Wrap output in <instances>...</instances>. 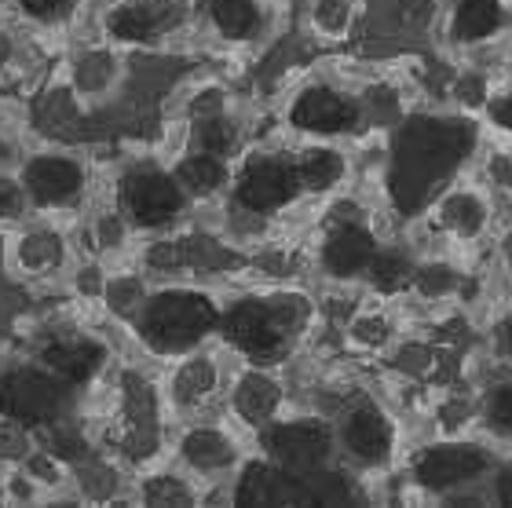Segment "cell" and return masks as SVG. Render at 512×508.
Segmentation results:
<instances>
[{
	"label": "cell",
	"instance_id": "cell-1",
	"mask_svg": "<svg viewBox=\"0 0 512 508\" xmlns=\"http://www.w3.org/2000/svg\"><path fill=\"white\" fill-rule=\"evenodd\" d=\"M216 326V311L205 297L194 293H165L150 300L143 315V337L158 351H183Z\"/></svg>",
	"mask_w": 512,
	"mask_h": 508
},
{
	"label": "cell",
	"instance_id": "cell-2",
	"mask_svg": "<svg viewBox=\"0 0 512 508\" xmlns=\"http://www.w3.org/2000/svg\"><path fill=\"white\" fill-rule=\"evenodd\" d=\"M63 403L66 392L44 373H8L0 381V410L22 424L52 421L55 413L63 410Z\"/></svg>",
	"mask_w": 512,
	"mask_h": 508
},
{
	"label": "cell",
	"instance_id": "cell-3",
	"mask_svg": "<svg viewBox=\"0 0 512 508\" xmlns=\"http://www.w3.org/2000/svg\"><path fill=\"white\" fill-rule=\"evenodd\" d=\"M227 337L260 362L278 359L282 348H286V329H282V322L275 318L271 307L256 304V300L238 304L235 311L227 315Z\"/></svg>",
	"mask_w": 512,
	"mask_h": 508
},
{
	"label": "cell",
	"instance_id": "cell-4",
	"mask_svg": "<svg viewBox=\"0 0 512 508\" xmlns=\"http://www.w3.org/2000/svg\"><path fill=\"white\" fill-rule=\"evenodd\" d=\"M180 202V183L161 172H139L125 180V209L143 227H158V223L172 220L180 212Z\"/></svg>",
	"mask_w": 512,
	"mask_h": 508
},
{
	"label": "cell",
	"instance_id": "cell-5",
	"mask_svg": "<svg viewBox=\"0 0 512 508\" xmlns=\"http://www.w3.org/2000/svg\"><path fill=\"white\" fill-rule=\"evenodd\" d=\"M300 172L282 165V161L260 158L253 161L246 172H242V183H238V198L246 209H275V205H286L293 194H297Z\"/></svg>",
	"mask_w": 512,
	"mask_h": 508
},
{
	"label": "cell",
	"instance_id": "cell-6",
	"mask_svg": "<svg viewBox=\"0 0 512 508\" xmlns=\"http://www.w3.org/2000/svg\"><path fill=\"white\" fill-rule=\"evenodd\" d=\"M483 465H487L483 454L472 450V446H439V450L421 457L417 476H421L425 487L447 490V487H454V483H465V479L480 476Z\"/></svg>",
	"mask_w": 512,
	"mask_h": 508
},
{
	"label": "cell",
	"instance_id": "cell-7",
	"mask_svg": "<svg viewBox=\"0 0 512 508\" xmlns=\"http://www.w3.org/2000/svg\"><path fill=\"white\" fill-rule=\"evenodd\" d=\"M293 125L304 132H341L355 125V106L330 88H311L293 106Z\"/></svg>",
	"mask_w": 512,
	"mask_h": 508
},
{
	"label": "cell",
	"instance_id": "cell-8",
	"mask_svg": "<svg viewBox=\"0 0 512 508\" xmlns=\"http://www.w3.org/2000/svg\"><path fill=\"white\" fill-rule=\"evenodd\" d=\"M26 187H30V194L37 202L59 205L77 194V187H81V169L66 158H37L30 169H26Z\"/></svg>",
	"mask_w": 512,
	"mask_h": 508
},
{
	"label": "cell",
	"instance_id": "cell-9",
	"mask_svg": "<svg viewBox=\"0 0 512 508\" xmlns=\"http://www.w3.org/2000/svg\"><path fill=\"white\" fill-rule=\"evenodd\" d=\"M267 443H271V454H275L278 461L297 465V468H311L326 454V435H322L319 428H308V424H286V428L271 432Z\"/></svg>",
	"mask_w": 512,
	"mask_h": 508
},
{
	"label": "cell",
	"instance_id": "cell-10",
	"mask_svg": "<svg viewBox=\"0 0 512 508\" xmlns=\"http://www.w3.org/2000/svg\"><path fill=\"white\" fill-rule=\"evenodd\" d=\"M374 256H377L374 238L363 227H341L326 242V267H330L333 275H355V271L370 267Z\"/></svg>",
	"mask_w": 512,
	"mask_h": 508
},
{
	"label": "cell",
	"instance_id": "cell-11",
	"mask_svg": "<svg viewBox=\"0 0 512 508\" xmlns=\"http://www.w3.org/2000/svg\"><path fill=\"white\" fill-rule=\"evenodd\" d=\"M344 443L363 461H384L388 446H392V432H388V421L377 410H359L352 413V421L344 428Z\"/></svg>",
	"mask_w": 512,
	"mask_h": 508
},
{
	"label": "cell",
	"instance_id": "cell-12",
	"mask_svg": "<svg viewBox=\"0 0 512 508\" xmlns=\"http://www.w3.org/2000/svg\"><path fill=\"white\" fill-rule=\"evenodd\" d=\"M44 362H48V370L59 373L63 381H88L92 373L99 370V362H103V351L96 344H52V348L44 351Z\"/></svg>",
	"mask_w": 512,
	"mask_h": 508
},
{
	"label": "cell",
	"instance_id": "cell-13",
	"mask_svg": "<svg viewBox=\"0 0 512 508\" xmlns=\"http://www.w3.org/2000/svg\"><path fill=\"white\" fill-rule=\"evenodd\" d=\"M286 498H304L286 476L278 472H267V468H249L242 487H238V501L242 505H282Z\"/></svg>",
	"mask_w": 512,
	"mask_h": 508
},
{
	"label": "cell",
	"instance_id": "cell-14",
	"mask_svg": "<svg viewBox=\"0 0 512 508\" xmlns=\"http://www.w3.org/2000/svg\"><path fill=\"white\" fill-rule=\"evenodd\" d=\"M161 30V15L154 4H125L110 15V33L118 41H150Z\"/></svg>",
	"mask_w": 512,
	"mask_h": 508
},
{
	"label": "cell",
	"instance_id": "cell-15",
	"mask_svg": "<svg viewBox=\"0 0 512 508\" xmlns=\"http://www.w3.org/2000/svg\"><path fill=\"white\" fill-rule=\"evenodd\" d=\"M498 22H502L498 0H461L454 30H458L461 41H483L498 30Z\"/></svg>",
	"mask_w": 512,
	"mask_h": 508
},
{
	"label": "cell",
	"instance_id": "cell-16",
	"mask_svg": "<svg viewBox=\"0 0 512 508\" xmlns=\"http://www.w3.org/2000/svg\"><path fill=\"white\" fill-rule=\"evenodd\" d=\"M209 15L227 37H249L260 22L253 0H209Z\"/></svg>",
	"mask_w": 512,
	"mask_h": 508
},
{
	"label": "cell",
	"instance_id": "cell-17",
	"mask_svg": "<svg viewBox=\"0 0 512 508\" xmlns=\"http://www.w3.org/2000/svg\"><path fill=\"white\" fill-rule=\"evenodd\" d=\"M176 180L194 194H213L224 183V165L216 161V154H194V158H187L180 165Z\"/></svg>",
	"mask_w": 512,
	"mask_h": 508
},
{
	"label": "cell",
	"instance_id": "cell-18",
	"mask_svg": "<svg viewBox=\"0 0 512 508\" xmlns=\"http://www.w3.org/2000/svg\"><path fill=\"white\" fill-rule=\"evenodd\" d=\"M183 450L191 457V465L198 468H220L231 461V450H227V443L216 432H194Z\"/></svg>",
	"mask_w": 512,
	"mask_h": 508
},
{
	"label": "cell",
	"instance_id": "cell-19",
	"mask_svg": "<svg viewBox=\"0 0 512 508\" xmlns=\"http://www.w3.org/2000/svg\"><path fill=\"white\" fill-rule=\"evenodd\" d=\"M337 176H341V158L333 154V150H315V154H308V161H304V169H300V180L308 183V187H333L337 183Z\"/></svg>",
	"mask_w": 512,
	"mask_h": 508
},
{
	"label": "cell",
	"instance_id": "cell-20",
	"mask_svg": "<svg viewBox=\"0 0 512 508\" xmlns=\"http://www.w3.org/2000/svg\"><path fill=\"white\" fill-rule=\"evenodd\" d=\"M235 143V132H231V125L227 121H209V125L202 128V147L205 154H227V147Z\"/></svg>",
	"mask_w": 512,
	"mask_h": 508
},
{
	"label": "cell",
	"instance_id": "cell-21",
	"mask_svg": "<svg viewBox=\"0 0 512 508\" xmlns=\"http://www.w3.org/2000/svg\"><path fill=\"white\" fill-rule=\"evenodd\" d=\"M370 267H374L377 286H395V282H403V275H406V264L395 260V256H374Z\"/></svg>",
	"mask_w": 512,
	"mask_h": 508
},
{
	"label": "cell",
	"instance_id": "cell-22",
	"mask_svg": "<svg viewBox=\"0 0 512 508\" xmlns=\"http://www.w3.org/2000/svg\"><path fill=\"white\" fill-rule=\"evenodd\" d=\"M491 417H494V424H498L502 432H512V388H502V392L494 395Z\"/></svg>",
	"mask_w": 512,
	"mask_h": 508
},
{
	"label": "cell",
	"instance_id": "cell-23",
	"mask_svg": "<svg viewBox=\"0 0 512 508\" xmlns=\"http://www.w3.org/2000/svg\"><path fill=\"white\" fill-rule=\"evenodd\" d=\"M19 4L33 19H55L63 8H70V0H19Z\"/></svg>",
	"mask_w": 512,
	"mask_h": 508
},
{
	"label": "cell",
	"instance_id": "cell-24",
	"mask_svg": "<svg viewBox=\"0 0 512 508\" xmlns=\"http://www.w3.org/2000/svg\"><path fill=\"white\" fill-rule=\"evenodd\" d=\"M19 202H22L19 187L11 180H0V216H11V212L19 209Z\"/></svg>",
	"mask_w": 512,
	"mask_h": 508
},
{
	"label": "cell",
	"instance_id": "cell-25",
	"mask_svg": "<svg viewBox=\"0 0 512 508\" xmlns=\"http://www.w3.org/2000/svg\"><path fill=\"white\" fill-rule=\"evenodd\" d=\"M498 494H502L505 505H512V472H505V476L498 479Z\"/></svg>",
	"mask_w": 512,
	"mask_h": 508
},
{
	"label": "cell",
	"instance_id": "cell-26",
	"mask_svg": "<svg viewBox=\"0 0 512 508\" xmlns=\"http://www.w3.org/2000/svg\"><path fill=\"white\" fill-rule=\"evenodd\" d=\"M509 348H512V322H509Z\"/></svg>",
	"mask_w": 512,
	"mask_h": 508
}]
</instances>
